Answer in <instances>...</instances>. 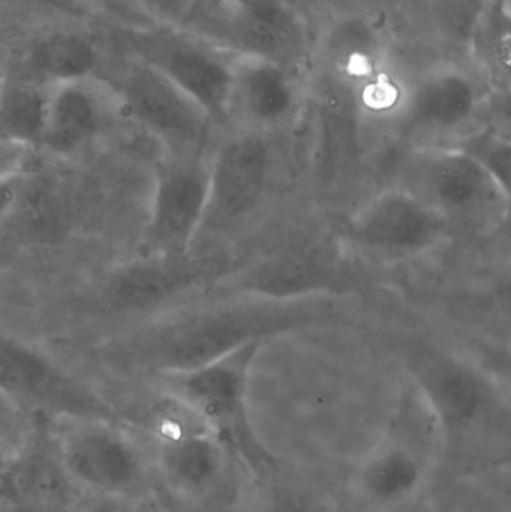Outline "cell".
Masks as SVG:
<instances>
[{
  "mask_svg": "<svg viewBox=\"0 0 511 512\" xmlns=\"http://www.w3.org/2000/svg\"><path fill=\"white\" fill-rule=\"evenodd\" d=\"M351 313L348 294L273 298L209 291L152 316L108 354L123 369L168 378L215 363L252 343L335 324Z\"/></svg>",
  "mask_w": 511,
  "mask_h": 512,
  "instance_id": "6da1fadb",
  "label": "cell"
},
{
  "mask_svg": "<svg viewBox=\"0 0 511 512\" xmlns=\"http://www.w3.org/2000/svg\"><path fill=\"white\" fill-rule=\"evenodd\" d=\"M404 367L414 390L440 427L444 445L485 435L506 412L500 379L482 364L426 339L404 346Z\"/></svg>",
  "mask_w": 511,
  "mask_h": 512,
  "instance_id": "7a4b0ae2",
  "label": "cell"
},
{
  "mask_svg": "<svg viewBox=\"0 0 511 512\" xmlns=\"http://www.w3.org/2000/svg\"><path fill=\"white\" fill-rule=\"evenodd\" d=\"M53 420L51 453L75 492L126 504L149 496L155 475L137 432L117 418Z\"/></svg>",
  "mask_w": 511,
  "mask_h": 512,
  "instance_id": "3957f363",
  "label": "cell"
},
{
  "mask_svg": "<svg viewBox=\"0 0 511 512\" xmlns=\"http://www.w3.org/2000/svg\"><path fill=\"white\" fill-rule=\"evenodd\" d=\"M405 188L428 201L453 231H488L506 221L510 189L455 144L417 147Z\"/></svg>",
  "mask_w": 511,
  "mask_h": 512,
  "instance_id": "277c9868",
  "label": "cell"
},
{
  "mask_svg": "<svg viewBox=\"0 0 511 512\" xmlns=\"http://www.w3.org/2000/svg\"><path fill=\"white\" fill-rule=\"evenodd\" d=\"M278 135L228 128L210 150L209 195L200 240L236 233L263 209L278 167Z\"/></svg>",
  "mask_w": 511,
  "mask_h": 512,
  "instance_id": "5b68a950",
  "label": "cell"
},
{
  "mask_svg": "<svg viewBox=\"0 0 511 512\" xmlns=\"http://www.w3.org/2000/svg\"><path fill=\"white\" fill-rule=\"evenodd\" d=\"M453 228L420 195L398 185L369 198L348 219L347 245L377 262H402L431 254L453 239Z\"/></svg>",
  "mask_w": 511,
  "mask_h": 512,
  "instance_id": "8992f818",
  "label": "cell"
},
{
  "mask_svg": "<svg viewBox=\"0 0 511 512\" xmlns=\"http://www.w3.org/2000/svg\"><path fill=\"white\" fill-rule=\"evenodd\" d=\"M129 47L131 57L164 75L216 126L227 128L233 48L192 35L183 27L158 24L132 33Z\"/></svg>",
  "mask_w": 511,
  "mask_h": 512,
  "instance_id": "52a82bcc",
  "label": "cell"
},
{
  "mask_svg": "<svg viewBox=\"0 0 511 512\" xmlns=\"http://www.w3.org/2000/svg\"><path fill=\"white\" fill-rule=\"evenodd\" d=\"M416 418L398 421L357 468V495L374 510H404L428 486L443 435L423 400Z\"/></svg>",
  "mask_w": 511,
  "mask_h": 512,
  "instance_id": "ba28073f",
  "label": "cell"
},
{
  "mask_svg": "<svg viewBox=\"0 0 511 512\" xmlns=\"http://www.w3.org/2000/svg\"><path fill=\"white\" fill-rule=\"evenodd\" d=\"M111 84L125 119L152 137L162 155H209L215 123L164 75L131 57Z\"/></svg>",
  "mask_w": 511,
  "mask_h": 512,
  "instance_id": "9c48e42d",
  "label": "cell"
},
{
  "mask_svg": "<svg viewBox=\"0 0 511 512\" xmlns=\"http://www.w3.org/2000/svg\"><path fill=\"white\" fill-rule=\"evenodd\" d=\"M167 400V408L141 436L153 475L183 498H206L227 471V444L194 412Z\"/></svg>",
  "mask_w": 511,
  "mask_h": 512,
  "instance_id": "30bf717a",
  "label": "cell"
},
{
  "mask_svg": "<svg viewBox=\"0 0 511 512\" xmlns=\"http://www.w3.org/2000/svg\"><path fill=\"white\" fill-rule=\"evenodd\" d=\"M266 343H252L200 369L159 379L165 394L206 421L227 444L254 459L257 444L248 412L252 364Z\"/></svg>",
  "mask_w": 511,
  "mask_h": 512,
  "instance_id": "8fae6325",
  "label": "cell"
},
{
  "mask_svg": "<svg viewBox=\"0 0 511 512\" xmlns=\"http://www.w3.org/2000/svg\"><path fill=\"white\" fill-rule=\"evenodd\" d=\"M0 396L21 412L60 417H110L113 408L89 385L24 340L0 334Z\"/></svg>",
  "mask_w": 511,
  "mask_h": 512,
  "instance_id": "7c38bea8",
  "label": "cell"
},
{
  "mask_svg": "<svg viewBox=\"0 0 511 512\" xmlns=\"http://www.w3.org/2000/svg\"><path fill=\"white\" fill-rule=\"evenodd\" d=\"M209 155L159 159L144 228L146 255L194 251L209 195Z\"/></svg>",
  "mask_w": 511,
  "mask_h": 512,
  "instance_id": "4fadbf2b",
  "label": "cell"
},
{
  "mask_svg": "<svg viewBox=\"0 0 511 512\" xmlns=\"http://www.w3.org/2000/svg\"><path fill=\"white\" fill-rule=\"evenodd\" d=\"M231 265L222 255L191 251L185 255H144L120 268L104 289L114 309L152 310L153 316L212 291Z\"/></svg>",
  "mask_w": 511,
  "mask_h": 512,
  "instance_id": "5bb4252c",
  "label": "cell"
},
{
  "mask_svg": "<svg viewBox=\"0 0 511 512\" xmlns=\"http://www.w3.org/2000/svg\"><path fill=\"white\" fill-rule=\"evenodd\" d=\"M323 57L366 113L398 117L407 81L393 68L384 36L374 24L356 17L338 21L324 38Z\"/></svg>",
  "mask_w": 511,
  "mask_h": 512,
  "instance_id": "9a60e30c",
  "label": "cell"
},
{
  "mask_svg": "<svg viewBox=\"0 0 511 512\" xmlns=\"http://www.w3.org/2000/svg\"><path fill=\"white\" fill-rule=\"evenodd\" d=\"M305 89L296 66L234 50L228 128L281 135L299 122Z\"/></svg>",
  "mask_w": 511,
  "mask_h": 512,
  "instance_id": "2e32d148",
  "label": "cell"
},
{
  "mask_svg": "<svg viewBox=\"0 0 511 512\" xmlns=\"http://www.w3.org/2000/svg\"><path fill=\"white\" fill-rule=\"evenodd\" d=\"M483 105L485 89L477 75L464 66L441 63L407 81L396 119L405 137L462 138Z\"/></svg>",
  "mask_w": 511,
  "mask_h": 512,
  "instance_id": "e0dca14e",
  "label": "cell"
},
{
  "mask_svg": "<svg viewBox=\"0 0 511 512\" xmlns=\"http://www.w3.org/2000/svg\"><path fill=\"white\" fill-rule=\"evenodd\" d=\"M125 119L119 95L101 75L54 84L47 90L44 128L38 150L72 158Z\"/></svg>",
  "mask_w": 511,
  "mask_h": 512,
  "instance_id": "ac0fdd59",
  "label": "cell"
},
{
  "mask_svg": "<svg viewBox=\"0 0 511 512\" xmlns=\"http://www.w3.org/2000/svg\"><path fill=\"white\" fill-rule=\"evenodd\" d=\"M212 292L251 294L273 298L306 297L315 294H348L339 271L323 251L314 246H288L258 258L246 267H231Z\"/></svg>",
  "mask_w": 511,
  "mask_h": 512,
  "instance_id": "d6986e66",
  "label": "cell"
},
{
  "mask_svg": "<svg viewBox=\"0 0 511 512\" xmlns=\"http://www.w3.org/2000/svg\"><path fill=\"white\" fill-rule=\"evenodd\" d=\"M228 47L296 66L309 47L308 24L297 5H240L222 0Z\"/></svg>",
  "mask_w": 511,
  "mask_h": 512,
  "instance_id": "ffe728a7",
  "label": "cell"
},
{
  "mask_svg": "<svg viewBox=\"0 0 511 512\" xmlns=\"http://www.w3.org/2000/svg\"><path fill=\"white\" fill-rule=\"evenodd\" d=\"M9 66V65H8ZM101 50L90 36L75 30H53L36 36L9 66L29 80L50 87L99 75Z\"/></svg>",
  "mask_w": 511,
  "mask_h": 512,
  "instance_id": "44dd1931",
  "label": "cell"
},
{
  "mask_svg": "<svg viewBox=\"0 0 511 512\" xmlns=\"http://www.w3.org/2000/svg\"><path fill=\"white\" fill-rule=\"evenodd\" d=\"M48 87L6 65L0 78V138L12 146L38 150L44 128Z\"/></svg>",
  "mask_w": 511,
  "mask_h": 512,
  "instance_id": "7402d4cb",
  "label": "cell"
},
{
  "mask_svg": "<svg viewBox=\"0 0 511 512\" xmlns=\"http://www.w3.org/2000/svg\"><path fill=\"white\" fill-rule=\"evenodd\" d=\"M449 144H455L470 153L486 170L494 174L495 179L504 188L510 189L511 146L509 137L495 131L474 132V134L459 138L456 143Z\"/></svg>",
  "mask_w": 511,
  "mask_h": 512,
  "instance_id": "603a6c76",
  "label": "cell"
},
{
  "mask_svg": "<svg viewBox=\"0 0 511 512\" xmlns=\"http://www.w3.org/2000/svg\"><path fill=\"white\" fill-rule=\"evenodd\" d=\"M134 3L153 24L183 27L198 0H134Z\"/></svg>",
  "mask_w": 511,
  "mask_h": 512,
  "instance_id": "cb8c5ba5",
  "label": "cell"
},
{
  "mask_svg": "<svg viewBox=\"0 0 511 512\" xmlns=\"http://www.w3.org/2000/svg\"><path fill=\"white\" fill-rule=\"evenodd\" d=\"M249 512H314V510L299 493L282 489V487H266L254 496Z\"/></svg>",
  "mask_w": 511,
  "mask_h": 512,
  "instance_id": "d4e9b609",
  "label": "cell"
},
{
  "mask_svg": "<svg viewBox=\"0 0 511 512\" xmlns=\"http://www.w3.org/2000/svg\"><path fill=\"white\" fill-rule=\"evenodd\" d=\"M18 451L0 439V510L17 501L15 462Z\"/></svg>",
  "mask_w": 511,
  "mask_h": 512,
  "instance_id": "484cf974",
  "label": "cell"
},
{
  "mask_svg": "<svg viewBox=\"0 0 511 512\" xmlns=\"http://www.w3.org/2000/svg\"><path fill=\"white\" fill-rule=\"evenodd\" d=\"M21 174L0 177V224L6 221L20 204Z\"/></svg>",
  "mask_w": 511,
  "mask_h": 512,
  "instance_id": "4316f807",
  "label": "cell"
},
{
  "mask_svg": "<svg viewBox=\"0 0 511 512\" xmlns=\"http://www.w3.org/2000/svg\"><path fill=\"white\" fill-rule=\"evenodd\" d=\"M0 512H83L74 501H38V499H18Z\"/></svg>",
  "mask_w": 511,
  "mask_h": 512,
  "instance_id": "83f0119b",
  "label": "cell"
},
{
  "mask_svg": "<svg viewBox=\"0 0 511 512\" xmlns=\"http://www.w3.org/2000/svg\"><path fill=\"white\" fill-rule=\"evenodd\" d=\"M30 152L12 146L0 138V177L23 173L24 164Z\"/></svg>",
  "mask_w": 511,
  "mask_h": 512,
  "instance_id": "f1b7e54d",
  "label": "cell"
},
{
  "mask_svg": "<svg viewBox=\"0 0 511 512\" xmlns=\"http://www.w3.org/2000/svg\"><path fill=\"white\" fill-rule=\"evenodd\" d=\"M116 512H161L155 504L150 501L149 496L137 499V501L128 502Z\"/></svg>",
  "mask_w": 511,
  "mask_h": 512,
  "instance_id": "f546056e",
  "label": "cell"
},
{
  "mask_svg": "<svg viewBox=\"0 0 511 512\" xmlns=\"http://www.w3.org/2000/svg\"><path fill=\"white\" fill-rule=\"evenodd\" d=\"M18 412H21L20 409L15 408L12 403H9L8 400L0 396V426H2V424H8L9 420L14 418V415H17ZM0 439H2V436H0Z\"/></svg>",
  "mask_w": 511,
  "mask_h": 512,
  "instance_id": "4dcf8cb0",
  "label": "cell"
},
{
  "mask_svg": "<svg viewBox=\"0 0 511 512\" xmlns=\"http://www.w3.org/2000/svg\"><path fill=\"white\" fill-rule=\"evenodd\" d=\"M240 5H297V0H225Z\"/></svg>",
  "mask_w": 511,
  "mask_h": 512,
  "instance_id": "1f68e13d",
  "label": "cell"
},
{
  "mask_svg": "<svg viewBox=\"0 0 511 512\" xmlns=\"http://www.w3.org/2000/svg\"><path fill=\"white\" fill-rule=\"evenodd\" d=\"M5 69H6L5 60H3V57L0 56V78H2V75L5 74Z\"/></svg>",
  "mask_w": 511,
  "mask_h": 512,
  "instance_id": "d6a6232c",
  "label": "cell"
}]
</instances>
